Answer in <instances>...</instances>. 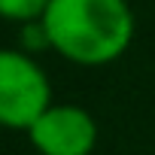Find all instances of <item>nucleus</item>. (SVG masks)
<instances>
[{"mask_svg":"<svg viewBox=\"0 0 155 155\" xmlns=\"http://www.w3.org/2000/svg\"><path fill=\"white\" fill-rule=\"evenodd\" d=\"M37 25L43 46L76 67H107L119 61L137 34L128 0H52Z\"/></svg>","mask_w":155,"mask_h":155,"instance_id":"1","label":"nucleus"},{"mask_svg":"<svg viewBox=\"0 0 155 155\" xmlns=\"http://www.w3.org/2000/svg\"><path fill=\"white\" fill-rule=\"evenodd\" d=\"M52 104V82L43 64L21 49H0V128L28 131Z\"/></svg>","mask_w":155,"mask_h":155,"instance_id":"2","label":"nucleus"},{"mask_svg":"<svg viewBox=\"0 0 155 155\" xmlns=\"http://www.w3.org/2000/svg\"><path fill=\"white\" fill-rule=\"evenodd\" d=\"M37 155H91L97 146V122L79 104H49L25 131Z\"/></svg>","mask_w":155,"mask_h":155,"instance_id":"3","label":"nucleus"},{"mask_svg":"<svg viewBox=\"0 0 155 155\" xmlns=\"http://www.w3.org/2000/svg\"><path fill=\"white\" fill-rule=\"evenodd\" d=\"M52 0H0V18L12 25H37Z\"/></svg>","mask_w":155,"mask_h":155,"instance_id":"4","label":"nucleus"}]
</instances>
